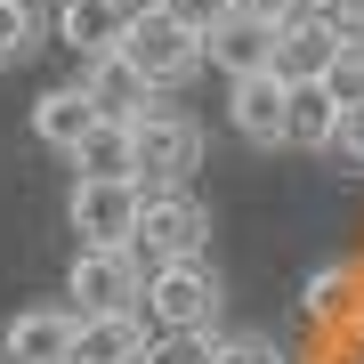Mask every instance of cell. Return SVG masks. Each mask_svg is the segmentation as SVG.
<instances>
[{
    "mask_svg": "<svg viewBox=\"0 0 364 364\" xmlns=\"http://www.w3.org/2000/svg\"><path fill=\"white\" fill-rule=\"evenodd\" d=\"M81 356V316L73 308H25L0 332V364H73Z\"/></svg>",
    "mask_w": 364,
    "mask_h": 364,
    "instance_id": "cell-8",
    "label": "cell"
},
{
    "mask_svg": "<svg viewBox=\"0 0 364 364\" xmlns=\"http://www.w3.org/2000/svg\"><path fill=\"white\" fill-rule=\"evenodd\" d=\"M33 41H41V9H33V0H0V65L25 57Z\"/></svg>",
    "mask_w": 364,
    "mask_h": 364,
    "instance_id": "cell-18",
    "label": "cell"
},
{
    "mask_svg": "<svg viewBox=\"0 0 364 364\" xmlns=\"http://www.w3.org/2000/svg\"><path fill=\"white\" fill-rule=\"evenodd\" d=\"M275 41H284V25H267V16H243V9H235L227 25L203 41V57H210L227 81H243V73H275Z\"/></svg>",
    "mask_w": 364,
    "mask_h": 364,
    "instance_id": "cell-9",
    "label": "cell"
},
{
    "mask_svg": "<svg viewBox=\"0 0 364 364\" xmlns=\"http://www.w3.org/2000/svg\"><path fill=\"white\" fill-rule=\"evenodd\" d=\"M316 16H324V25H332L340 41H364V0H324Z\"/></svg>",
    "mask_w": 364,
    "mask_h": 364,
    "instance_id": "cell-24",
    "label": "cell"
},
{
    "mask_svg": "<svg viewBox=\"0 0 364 364\" xmlns=\"http://www.w3.org/2000/svg\"><path fill=\"white\" fill-rule=\"evenodd\" d=\"M324 90L340 97V114H348V105H364V41H340V57H332Z\"/></svg>",
    "mask_w": 364,
    "mask_h": 364,
    "instance_id": "cell-19",
    "label": "cell"
},
{
    "mask_svg": "<svg viewBox=\"0 0 364 364\" xmlns=\"http://www.w3.org/2000/svg\"><path fill=\"white\" fill-rule=\"evenodd\" d=\"M81 178H138V154H130V122H97L90 146H81Z\"/></svg>",
    "mask_w": 364,
    "mask_h": 364,
    "instance_id": "cell-17",
    "label": "cell"
},
{
    "mask_svg": "<svg viewBox=\"0 0 364 364\" xmlns=\"http://www.w3.org/2000/svg\"><path fill=\"white\" fill-rule=\"evenodd\" d=\"M340 154L364 170V105H348V114H340Z\"/></svg>",
    "mask_w": 364,
    "mask_h": 364,
    "instance_id": "cell-25",
    "label": "cell"
},
{
    "mask_svg": "<svg viewBox=\"0 0 364 364\" xmlns=\"http://www.w3.org/2000/svg\"><path fill=\"white\" fill-rule=\"evenodd\" d=\"M122 57H130V65L154 81V90H178L195 65H210V57H203V33H186L178 16L162 9V0L130 16V33H122Z\"/></svg>",
    "mask_w": 364,
    "mask_h": 364,
    "instance_id": "cell-2",
    "label": "cell"
},
{
    "mask_svg": "<svg viewBox=\"0 0 364 364\" xmlns=\"http://www.w3.org/2000/svg\"><path fill=\"white\" fill-rule=\"evenodd\" d=\"M219 364H284V348L259 332H235V340H219Z\"/></svg>",
    "mask_w": 364,
    "mask_h": 364,
    "instance_id": "cell-22",
    "label": "cell"
},
{
    "mask_svg": "<svg viewBox=\"0 0 364 364\" xmlns=\"http://www.w3.org/2000/svg\"><path fill=\"white\" fill-rule=\"evenodd\" d=\"M203 235H210V210L186 195V186H146V210H138V259L146 275L170 267V259H203Z\"/></svg>",
    "mask_w": 364,
    "mask_h": 364,
    "instance_id": "cell-1",
    "label": "cell"
},
{
    "mask_svg": "<svg viewBox=\"0 0 364 364\" xmlns=\"http://www.w3.org/2000/svg\"><path fill=\"white\" fill-rule=\"evenodd\" d=\"M130 0H65L57 9V33H65V49H81V57H114L122 49V33H130Z\"/></svg>",
    "mask_w": 364,
    "mask_h": 364,
    "instance_id": "cell-13",
    "label": "cell"
},
{
    "mask_svg": "<svg viewBox=\"0 0 364 364\" xmlns=\"http://www.w3.org/2000/svg\"><path fill=\"white\" fill-rule=\"evenodd\" d=\"M130 154H138V186H186V170L203 162V130L178 114V105H146L130 122Z\"/></svg>",
    "mask_w": 364,
    "mask_h": 364,
    "instance_id": "cell-4",
    "label": "cell"
},
{
    "mask_svg": "<svg viewBox=\"0 0 364 364\" xmlns=\"http://www.w3.org/2000/svg\"><path fill=\"white\" fill-rule=\"evenodd\" d=\"M138 210H146L138 178H81L73 203H65V219L81 235V251H122V243H138Z\"/></svg>",
    "mask_w": 364,
    "mask_h": 364,
    "instance_id": "cell-5",
    "label": "cell"
},
{
    "mask_svg": "<svg viewBox=\"0 0 364 364\" xmlns=\"http://www.w3.org/2000/svg\"><path fill=\"white\" fill-rule=\"evenodd\" d=\"M299 308H308V324H324V332H348V324H356V308H364V275H356L348 259L316 267L308 284H299Z\"/></svg>",
    "mask_w": 364,
    "mask_h": 364,
    "instance_id": "cell-14",
    "label": "cell"
},
{
    "mask_svg": "<svg viewBox=\"0 0 364 364\" xmlns=\"http://www.w3.org/2000/svg\"><path fill=\"white\" fill-rule=\"evenodd\" d=\"M284 146H299V154L340 146V97L324 90V81H299V90H291V130H284Z\"/></svg>",
    "mask_w": 364,
    "mask_h": 364,
    "instance_id": "cell-16",
    "label": "cell"
},
{
    "mask_svg": "<svg viewBox=\"0 0 364 364\" xmlns=\"http://www.w3.org/2000/svg\"><path fill=\"white\" fill-rule=\"evenodd\" d=\"M65 299H73V316H122V308H138L146 299V259L130 243L122 251H81L73 275H65Z\"/></svg>",
    "mask_w": 364,
    "mask_h": 364,
    "instance_id": "cell-6",
    "label": "cell"
},
{
    "mask_svg": "<svg viewBox=\"0 0 364 364\" xmlns=\"http://www.w3.org/2000/svg\"><path fill=\"white\" fill-rule=\"evenodd\" d=\"M81 90L97 97V114H105V122H138L146 105L162 97V90H154V81H146L122 49H114V57H81Z\"/></svg>",
    "mask_w": 364,
    "mask_h": 364,
    "instance_id": "cell-10",
    "label": "cell"
},
{
    "mask_svg": "<svg viewBox=\"0 0 364 364\" xmlns=\"http://www.w3.org/2000/svg\"><path fill=\"white\" fill-rule=\"evenodd\" d=\"M154 364H219V332H162V348H154Z\"/></svg>",
    "mask_w": 364,
    "mask_h": 364,
    "instance_id": "cell-20",
    "label": "cell"
},
{
    "mask_svg": "<svg viewBox=\"0 0 364 364\" xmlns=\"http://www.w3.org/2000/svg\"><path fill=\"white\" fill-rule=\"evenodd\" d=\"M227 122H235V138H251V146H284V130H291V81L284 73L227 81Z\"/></svg>",
    "mask_w": 364,
    "mask_h": 364,
    "instance_id": "cell-7",
    "label": "cell"
},
{
    "mask_svg": "<svg viewBox=\"0 0 364 364\" xmlns=\"http://www.w3.org/2000/svg\"><path fill=\"white\" fill-rule=\"evenodd\" d=\"M73 364H154V324L138 308L122 316H81V356Z\"/></svg>",
    "mask_w": 364,
    "mask_h": 364,
    "instance_id": "cell-11",
    "label": "cell"
},
{
    "mask_svg": "<svg viewBox=\"0 0 364 364\" xmlns=\"http://www.w3.org/2000/svg\"><path fill=\"white\" fill-rule=\"evenodd\" d=\"M210 308H219V275H210V259H170L146 275V299H138V316L162 332H203L210 324Z\"/></svg>",
    "mask_w": 364,
    "mask_h": 364,
    "instance_id": "cell-3",
    "label": "cell"
},
{
    "mask_svg": "<svg viewBox=\"0 0 364 364\" xmlns=\"http://www.w3.org/2000/svg\"><path fill=\"white\" fill-rule=\"evenodd\" d=\"M332 57H340V33L324 25V16H308V25H284V41H275V73L291 81H324L332 73Z\"/></svg>",
    "mask_w": 364,
    "mask_h": 364,
    "instance_id": "cell-15",
    "label": "cell"
},
{
    "mask_svg": "<svg viewBox=\"0 0 364 364\" xmlns=\"http://www.w3.org/2000/svg\"><path fill=\"white\" fill-rule=\"evenodd\" d=\"M97 122H105V114H97V97L81 90V81H65V90H49V97L33 105V138H41V146H57V154H81Z\"/></svg>",
    "mask_w": 364,
    "mask_h": 364,
    "instance_id": "cell-12",
    "label": "cell"
},
{
    "mask_svg": "<svg viewBox=\"0 0 364 364\" xmlns=\"http://www.w3.org/2000/svg\"><path fill=\"white\" fill-rule=\"evenodd\" d=\"M162 9H170V16H178V25H186V33H203V41H210V33H219V25H227V16H235V0H162Z\"/></svg>",
    "mask_w": 364,
    "mask_h": 364,
    "instance_id": "cell-21",
    "label": "cell"
},
{
    "mask_svg": "<svg viewBox=\"0 0 364 364\" xmlns=\"http://www.w3.org/2000/svg\"><path fill=\"white\" fill-rule=\"evenodd\" d=\"M235 9H243V16H267V25H308L324 0H235Z\"/></svg>",
    "mask_w": 364,
    "mask_h": 364,
    "instance_id": "cell-23",
    "label": "cell"
}]
</instances>
